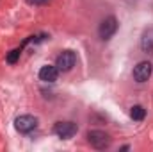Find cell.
<instances>
[{"mask_svg":"<svg viewBox=\"0 0 153 152\" xmlns=\"http://www.w3.org/2000/svg\"><path fill=\"white\" fill-rule=\"evenodd\" d=\"M116 31H117V20L114 16H107L98 27V34L102 39H111L116 34Z\"/></svg>","mask_w":153,"mask_h":152,"instance_id":"cell-5","label":"cell"},{"mask_svg":"<svg viewBox=\"0 0 153 152\" xmlns=\"http://www.w3.org/2000/svg\"><path fill=\"white\" fill-rule=\"evenodd\" d=\"M87 140L96 150H103V149H107L111 145V136L107 132H103V131H89Z\"/></svg>","mask_w":153,"mask_h":152,"instance_id":"cell-1","label":"cell"},{"mask_svg":"<svg viewBox=\"0 0 153 152\" xmlns=\"http://www.w3.org/2000/svg\"><path fill=\"white\" fill-rule=\"evenodd\" d=\"M152 75V63L150 61H141L135 68H134V79L137 82H146Z\"/></svg>","mask_w":153,"mask_h":152,"instance_id":"cell-6","label":"cell"},{"mask_svg":"<svg viewBox=\"0 0 153 152\" xmlns=\"http://www.w3.org/2000/svg\"><path fill=\"white\" fill-rule=\"evenodd\" d=\"M130 116H132V120L141 122V120H144V116H146V109H144L143 106H134V108L130 109Z\"/></svg>","mask_w":153,"mask_h":152,"instance_id":"cell-9","label":"cell"},{"mask_svg":"<svg viewBox=\"0 0 153 152\" xmlns=\"http://www.w3.org/2000/svg\"><path fill=\"white\" fill-rule=\"evenodd\" d=\"M75 63H76L75 52L64 50V52L59 54V57H57V61H55V66L59 68V72H70V70L75 66Z\"/></svg>","mask_w":153,"mask_h":152,"instance_id":"cell-3","label":"cell"},{"mask_svg":"<svg viewBox=\"0 0 153 152\" xmlns=\"http://www.w3.org/2000/svg\"><path fill=\"white\" fill-rule=\"evenodd\" d=\"M141 48L146 52V54H152L153 52V29H146L143 32V38H141Z\"/></svg>","mask_w":153,"mask_h":152,"instance_id":"cell-8","label":"cell"},{"mask_svg":"<svg viewBox=\"0 0 153 152\" xmlns=\"http://www.w3.org/2000/svg\"><path fill=\"white\" fill-rule=\"evenodd\" d=\"M76 131H78V127H76V123H73V122H57L55 127H53V132L59 138H62V140L73 138L76 134Z\"/></svg>","mask_w":153,"mask_h":152,"instance_id":"cell-4","label":"cell"},{"mask_svg":"<svg viewBox=\"0 0 153 152\" xmlns=\"http://www.w3.org/2000/svg\"><path fill=\"white\" fill-rule=\"evenodd\" d=\"M14 127H16L18 132L27 134V132H30V131H34L38 127V118L32 116V114H22V116H18L14 120Z\"/></svg>","mask_w":153,"mask_h":152,"instance_id":"cell-2","label":"cell"},{"mask_svg":"<svg viewBox=\"0 0 153 152\" xmlns=\"http://www.w3.org/2000/svg\"><path fill=\"white\" fill-rule=\"evenodd\" d=\"M57 77H59V68H57V66L46 65V66H43V68L39 70V79H41L43 82H55Z\"/></svg>","mask_w":153,"mask_h":152,"instance_id":"cell-7","label":"cell"},{"mask_svg":"<svg viewBox=\"0 0 153 152\" xmlns=\"http://www.w3.org/2000/svg\"><path fill=\"white\" fill-rule=\"evenodd\" d=\"M20 52H22V48H14V50H11V54L7 56V63L14 65V63L18 61V57H20Z\"/></svg>","mask_w":153,"mask_h":152,"instance_id":"cell-10","label":"cell"},{"mask_svg":"<svg viewBox=\"0 0 153 152\" xmlns=\"http://www.w3.org/2000/svg\"><path fill=\"white\" fill-rule=\"evenodd\" d=\"M29 4H34V5H41V4H48L50 0H27Z\"/></svg>","mask_w":153,"mask_h":152,"instance_id":"cell-11","label":"cell"}]
</instances>
